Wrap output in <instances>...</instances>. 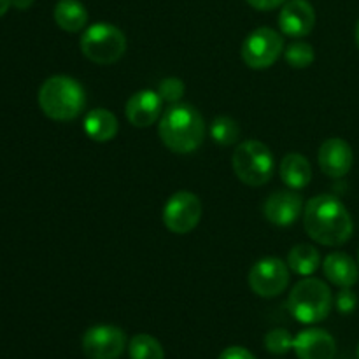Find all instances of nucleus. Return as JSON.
Listing matches in <instances>:
<instances>
[{
	"label": "nucleus",
	"mask_w": 359,
	"mask_h": 359,
	"mask_svg": "<svg viewBox=\"0 0 359 359\" xmlns=\"http://www.w3.org/2000/svg\"><path fill=\"white\" fill-rule=\"evenodd\" d=\"M304 226L309 237L326 248H340L353 237L354 223L347 207L333 195H319L304 209Z\"/></svg>",
	"instance_id": "nucleus-1"
},
{
	"label": "nucleus",
	"mask_w": 359,
	"mask_h": 359,
	"mask_svg": "<svg viewBox=\"0 0 359 359\" xmlns=\"http://www.w3.org/2000/svg\"><path fill=\"white\" fill-rule=\"evenodd\" d=\"M207 126L198 109L189 104H172L161 114L158 135L167 149L177 154L195 153L205 140Z\"/></svg>",
	"instance_id": "nucleus-2"
},
{
	"label": "nucleus",
	"mask_w": 359,
	"mask_h": 359,
	"mask_svg": "<svg viewBox=\"0 0 359 359\" xmlns=\"http://www.w3.org/2000/svg\"><path fill=\"white\" fill-rule=\"evenodd\" d=\"M39 107L53 121H74L86 105V93L70 76H51L39 88Z\"/></svg>",
	"instance_id": "nucleus-3"
},
{
	"label": "nucleus",
	"mask_w": 359,
	"mask_h": 359,
	"mask_svg": "<svg viewBox=\"0 0 359 359\" xmlns=\"http://www.w3.org/2000/svg\"><path fill=\"white\" fill-rule=\"evenodd\" d=\"M287 309L297 321L316 325L325 321L333 309V293L328 284L316 277L298 280L287 297Z\"/></svg>",
	"instance_id": "nucleus-4"
},
{
	"label": "nucleus",
	"mask_w": 359,
	"mask_h": 359,
	"mask_svg": "<svg viewBox=\"0 0 359 359\" xmlns=\"http://www.w3.org/2000/svg\"><path fill=\"white\" fill-rule=\"evenodd\" d=\"M231 167L238 181L252 188H259L273 177L276 160L266 144L259 140H245L233 151Z\"/></svg>",
	"instance_id": "nucleus-5"
},
{
	"label": "nucleus",
	"mask_w": 359,
	"mask_h": 359,
	"mask_svg": "<svg viewBox=\"0 0 359 359\" xmlns=\"http://www.w3.org/2000/svg\"><path fill=\"white\" fill-rule=\"evenodd\" d=\"M79 48L84 58L91 63L112 65L125 56L126 37L116 25L100 21L84 28Z\"/></svg>",
	"instance_id": "nucleus-6"
},
{
	"label": "nucleus",
	"mask_w": 359,
	"mask_h": 359,
	"mask_svg": "<svg viewBox=\"0 0 359 359\" xmlns=\"http://www.w3.org/2000/svg\"><path fill=\"white\" fill-rule=\"evenodd\" d=\"M284 53V39L277 30L259 27L245 37L241 55L245 65L255 70L270 69Z\"/></svg>",
	"instance_id": "nucleus-7"
},
{
	"label": "nucleus",
	"mask_w": 359,
	"mask_h": 359,
	"mask_svg": "<svg viewBox=\"0 0 359 359\" xmlns=\"http://www.w3.org/2000/svg\"><path fill=\"white\" fill-rule=\"evenodd\" d=\"M290 272L287 263L280 258H262L249 270V287L262 298H276L290 286Z\"/></svg>",
	"instance_id": "nucleus-8"
},
{
	"label": "nucleus",
	"mask_w": 359,
	"mask_h": 359,
	"mask_svg": "<svg viewBox=\"0 0 359 359\" xmlns=\"http://www.w3.org/2000/svg\"><path fill=\"white\" fill-rule=\"evenodd\" d=\"M202 219V202L191 191L174 193L163 207V224L175 235H186L195 230Z\"/></svg>",
	"instance_id": "nucleus-9"
},
{
	"label": "nucleus",
	"mask_w": 359,
	"mask_h": 359,
	"mask_svg": "<svg viewBox=\"0 0 359 359\" xmlns=\"http://www.w3.org/2000/svg\"><path fill=\"white\" fill-rule=\"evenodd\" d=\"M81 347L88 359H119L125 353L126 335L114 325L91 326L81 339Z\"/></svg>",
	"instance_id": "nucleus-10"
},
{
	"label": "nucleus",
	"mask_w": 359,
	"mask_h": 359,
	"mask_svg": "<svg viewBox=\"0 0 359 359\" xmlns=\"http://www.w3.org/2000/svg\"><path fill=\"white\" fill-rule=\"evenodd\" d=\"M304 196L297 189H279L273 191L263 203V214L266 221L276 226H291L300 219L304 212Z\"/></svg>",
	"instance_id": "nucleus-11"
},
{
	"label": "nucleus",
	"mask_w": 359,
	"mask_h": 359,
	"mask_svg": "<svg viewBox=\"0 0 359 359\" xmlns=\"http://www.w3.org/2000/svg\"><path fill=\"white\" fill-rule=\"evenodd\" d=\"M319 168L325 175L332 179H342L351 172L354 163L353 147L340 137L326 139L319 147L318 154Z\"/></svg>",
	"instance_id": "nucleus-12"
},
{
	"label": "nucleus",
	"mask_w": 359,
	"mask_h": 359,
	"mask_svg": "<svg viewBox=\"0 0 359 359\" xmlns=\"http://www.w3.org/2000/svg\"><path fill=\"white\" fill-rule=\"evenodd\" d=\"M314 25L316 11L309 0H287L279 13V28L287 37H307Z\"/></svg>",
	"instance_id": "nucleus-13"
},
{
	"label": "nucleus",
	"mask_w": 359,
	"mask_h": 359,
	"mask_svg": "<svg viewBox=\"0 0 359 359\" xmlns=\"http://www.w3.org/2000/svg\"><path fill=\"white\" fill-rule=\"evenodd\" d=\"M163 100L160 98L158 91L140 90L128 98L125 107L126 119L135 128H147L154 125L161 116Z\"/></svg>",
	"instance_id": "nucleus-14"
},
{
	"label": "nucleus",
	"mask_w": 359,
	"mask_h": 359,
	"mask_svg": "<svg viewBox=\"0 0 359 359\" xmlns=\"http://www.w3.org/2000/svg\"><path fill=\"white\" fill-rule=\"evenodd\" d=\"M293 349L298 359H333L337 344L326 330L307 328L294 337Z\"/></svg>",
	"instance_id": "nucleus-15"
},
{
	"label": "nucleus",
	"mask_w": 359,
	"mask_h": 359,
	"mask_svg": "<svg viewBox=\"0 0 359 359\" xmlns=\"http://www.w3.org/2000/svg\"><path fill=\"white\" fill-rule=\"evenodd\" d=\"M323 272L332 284L339 287H353L359 280L358 263L346 252L335 251L323 262Z\"/></svg>",
	"instance_id": "nucleus-16"
},
{
	"label": "nucleus",
	"mask_w": 359,
	"mask_h": 359,
	"mask_svg": "<svg viewBox=\"0 0 359 359\" xmlns=\"http://www.w3.org/2000/svg\"><path fill=\"white\" fill-rule=\"evenodd\" d=\"M84 133L95 142H109L118 135L119 123L118 118L111 111L104 107L91 109L83 121Z\"/></svg>",
	"instance_id": "nucleus-17"
},
{
	"label": "nucleus",
	"mask_w": 359,
	"mask_h": 359,
	"mask_svg": "<svg viewBox=\"0 0 359 359\" xmlns=\"http://www.w3.org/2000/svg\"><path fill=\"white\" fill-rule=\"evenodd\" d=\"M279 174L284 184L290 189L307 188L312 179V168L307 158L300 153H290L279 165Z\"/></svg>",
	"instance_id": "nucleus-18"
},
{
	"label": "nucleus",
	"mask_w": 359,
	"mask_h": 359,
	"mask_svg": "<svg viewBox=\"0 0 359 359\" xmlns=\"http://www.w3.org/2000/svg\"><path fill=\"white\" fill-rule=\"evenodd\" d=\"M53 18L55 23L69 34H77L88 25V11L79 0H58Z\"/></svg>",
	"instance_id": "nucleus-19"
},
{
	"label": "nucleus",
	"mask_w": 359,
	"mask_h": 359,
	"mask_svg": "<svg viewBox=\"0 0 359 359\" xmlns=\"http://www.w3.org/2000/svg\"><path fill=\"white\" fill-rule=\"evenodd\" d=\"M287 266L297 276L311 277L318 272L321 266V255L318 249L311 244H298L287 252Z\"/></svg>",
	"instance_id": "nucleus-20"
},
{
	"label": "nucleus",
	"mask_w": 359,
	"mask_h": 359,
	"mask_svg": "<svg viewBox=\"0 0 359 359\" xmlns=\"http://www.w3.org/2000/svg\"><path fill=\"white\" fill-rule=\"evenodd\" d=\"M130 359H165V351L154 337L139 333L128 344Z\"/></svg>",
	"instance_id": "nucleus-21"
},
{
	"label": "nucleus",
	"mask_w": 359,
	"mask_h": 359,
	"mask_svg": "<svg viewBox=\"0 0 359 359\" xmlns=\"http://www.w3.org/2000/svg\"><path fill=\"white\" fill-rule=\"evenodd\" d=\"M210 139L219 146H233L241 137V126L230 116H217L212 123H210Z\"/></svg>",
	"instance_id": "nucleus-22"
},
{
	"label": "nucleus",
	"mask_w": 359,
	"mask_h": 359,
	"mask_svg": "<svg viewBox=\"0 0 359 359\" xmlns=\"http://www.w3.org/2000/svg\"><path fill=\"white\" fill-rule=\"evenodd\" d=\"M284 58H286L287 65L293 69H307L314 63L316 51L309 42L294 41L284 51Z\"/></svg>",
	"instance_id": "nucleus-23"
},
{
	"label": "nucleus",
	"mask_w": 359,
	"mask_h": 359,
	"mask_svg": "<svg viewBox=\"0 0 359 359\" xmlns=\"http://www.w3.org/2000/svg\"><path fill=\"white\" fill-rule=\"evenodd\" d=\"M294 339L287 330L284 328H273L263 339V346L269 351L270 354H276V356H283L287 354L293 349Z\"/></svg>",
	"instance_id": "nucleus-24"
},
{
	"label": "nucleus",
	"mask_w": 359,
	"mask_h": 359,
	"mask_svg": "<svg viewBox=\"0 0 359 359\" xmlns=\"http://www.w3.org/2000/svg\"><path fill=\"white\" fill-rule=\"evenodd\" d=\"M184 83H182L179 77H167V79H163L160 83V86H158V95H160V98L163 102H167V104H177L179 100L182 98V95H184Z\"/></svg>",
	"instance_id": "nucleus-25"
},
{
	"label": "nucleus",
	"mask_w": 359,
	"mask_h": 359,
	"mask_svg": "<svg viewBox=\"0 0 359 359\" xmlns=\"http://www.w3.org/2000/svg\"><path fill=\"white\" fill-rule=\"evenodd\" d=\"M335 305L340 314H353L358 307L356 293L351 287H340L335 297Z\"/></svg>",
	"instance_id": "nucleus-26"
},
{
	"label": "nucleus",
	"mask_w": 359,
	"mask_h": 359,
	"mask_svg": "<svg viewBox=\"0 0 359 359\" xmlns=\"http://www.w3.org/2000/svg\"><path fill=\"white\" fill-rule=\"evenodd\" d=\"M217 359H256V358L255 354L249 353V351L244 349V347L231 346L228 347V349H224Z\"/></svg>",
	"instance_id": "nucleus-27"
},
{
	"label": "nucleus",
	"mask_w": 359,
	"mask_h": 359,
	"mask_svg": "<svg viewBox=\"0 0 359 359\" xmlns=\"http://www.w3.org/2000/svg\"><path fill=\"white\" fill-rule=\"evenodd\" d=\"M251 7H255L256 11H272L277 9L279 6H284L287 0H245Z\"/></svg>",
	"instance_id": "nucleus-28"
},
{
	"label": "nucleus",
	"mask_w": 359,
	"mask_h": 359,
	"mask_svg": "<svg viewBox=\"0 0 359 359\" xmlns=\"http://www.w3.org/2000/svg\"><path fill=\"white\" fill-rule=\"evenodd\" d=\"M34 0H13V6L18 7V9H28L32 6Z\"/></svg>",
	"instance_id": "nucleus-29"
},
{
	"label": "nucleus",
	"mask_w": 359,
	"mask_h": 359,
	"mask_svg": "<svg viewBox=\"0 0 359 359\" xmlns=\"http://www.w3.org/2000/svg\"><path fill=\"white\" fill-rule=\"evenodd\" d=\"M11 6H13V0H0V18L9 11Z\"/></svg>",
	"instance_id": "nucleus-30"
},
{
	"label": "nucleus",
	"mask_w": 359,
	"mask_h": 359,
	"mask_svg": "<svg viewBox=\"0 0 359 359\" xmlns=\"http://www.w3.org/2000/svg\"><path fill=\"white\" fill-rule=\"evenodd\" d=\"M356 44L359 48V20H358V25H356Z\"/></svg>",
	"instance_id": "nucleus-31"
},
{
	"label": "nucleus",
	"mask_w": 359,
	"mask_h": 359,
	"mask_svg": "<svg viewBox=\"0 0 359 359\" xmlns=\"http://www.w3.org/2000/svg\"><path fill=\"white\" fill-rule=\"evenodd\" d=\"M356 354H358V359H359V344H358V351H356Z\"/></svg>",
	"instance_id": "nucleus-32"
},
{
	"label": "nucleus",
	"mask_w": 359,
	"mask_h": 359,
	"mask_svg": "<svg viewBox=\"0 0 359 359\" xmlns=\"http://www.w3.org/2000/svg\"><path fill=\"white\" fill-rule=\"evenodd\" d=\"M358 263H359V259H358Z\"/></svg>",
	"instance_id": "nucleus-33"
}]
</instances>
